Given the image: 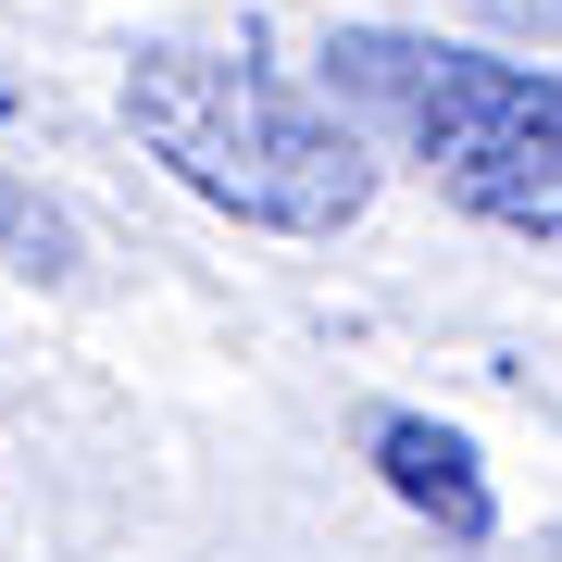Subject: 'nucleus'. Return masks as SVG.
<instances>
[{"label": "nucleus", "instance_id": "nucleus-1", "mask_svg": "<svg viewBox=\"0 0 562 562\" xmlns=\"http://www.w3.org/2000/svg\"><path fill=\"white\" fill-rule=\"evenodd\" d=\"M125 138H138L188 201L262 225V238H338L375 213V138L313 101V88L262 76L250 50H201V38H150L125 63Z\"/></svg>", "mask_w": 562, "mask_h": 562}, {"label": "nucleus", "instance_id": "nucleus-4", "mask_svg": "<svg viewBox=\"0 0 562 562\" xmlns=\"http://www.w3.org/2000/svg\"><path fill=\"white\" fill-rule=\"evenodd\" d=\"M0 250H13L25 276H76V225L50 201H25V188H0Z\"/></svg>", "mask_w": 562, "mask_h": 562}, {"label": "nucleus", "instance_id": "nucleus-6", "mask_svg": "<svg viewBox=\"0 0 562 562\" xmlns=\"http://www.w3.org/2000/svg\"><path fill=\"white\" fill-rule=\"evenodd\" d=\"M550 562H562V538H550Z\"/></svg>", "mask_w": 562, "mask_h": 562}, {"label": "nucleus", "instance_id": "nucleus-5", "mask_svg": "<svg viewBox=\"0 0 562 562\" xmlns=\"http://www.w3.org/2000/svg\"><path fill=\"white\" fill-rule=\"evenodd\" d=\"M0 125H13V88H0Z\"/></svg>", "mask_w": 562, "mask_h": 562}, {"label": "nucleus", "instance_id": "nucleus-2", "mask_svg": "<svg viewBox=\"0 0 562 562\" xmlns=\"http://www.w3.org/2000/svg\"><path fill=\"white\" fill-rule=\"evenodd\" d=\"M338 88L401 125V150L425 162L450 213L501 225V238H562V76L513 50H462V38H401V25H350Z\"/></svg>", "mask_w": 562, "mask_h": 562}, {"label": "nucleus", "instance_id": "nucleus-3", "mask_svg": "<svg viewBox=\"0 0 562 562\" xmlns=\"http://www.w3.org/2000/svg\"><path fill=\"white\" fill-rule=\"evenodd\" d=\"M362 450H375L387 501L425 513L450 550H487V538H501V487H487V462H475L462 425H438V413H375V425H362Z\"/></svg>", "mask_w": 562, "mask_h": 562}]
</instances>
